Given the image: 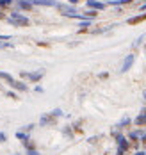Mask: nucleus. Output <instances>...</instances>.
<instances>
[{
	"label": "nucleus",
	"mask_w": 146,
	"mask_h": 155,
	"mask_svg": "<svg viewBox=\"0 0 146 155\" xmlns=\"http://www.w3.org/2000/svg\"><path fill=\"white\" fill-rule=\"evenodd\" d=\"M5 20H7V23L13 25V27H29V23H31V20H29L27 16L21 15V13H18V11H13Z\"/></svg>",
	"instance_id": "f257e3e1"
},
{
	"label": "nucleus",
	"mask_w": 146,
	"mask_h": 155,
	"mask_svg": "<svg viewBox=\"0 0 146 155\" xmlns=\"http://www.w3.org/2000/svg\"><path fill=\"white\" fill-rule=\"evenodd\" d=\"M57 9L61 11V15L63 16H68V18H77V20H86L84 16L75 9V5H70V4H59L57 5Z\"/></svg>",
	"instance_id": "f03ea898"
},
{
	"label": "nucleus",
	"mask_w": 146,
	"mask_h": 155,
	"mask_svg": "<svg viewBox=\"0 0 146 155\" xmlns=\"http://www.w3.org/2000/svg\"><path fill=\"white\" fill-rule=\"evenodd\" d=\"M20 77L21 78H27V80H31V82H39L41 78L45 77V70H37V71H21L20 73Z\"/></svg>",
	"instance_id": "7ed1b4c3"
},
{
	"label": "nucleus",
	"mask_w": 146,
	"mask_h": 155,
	"mask_svg": "<svg viewBox=\"0 0 146 155\" xmlns=\"http://www.w3.org/2000/svg\"><path fill=\"white\" fill-rule=\"evenodd\" d=\"M114 139H116V143H118V150H123L125 153L128 152V148H130V141L127 139V137H125V136H123L121 132H119V134H118V136H116Z\"/></svg>",
	"instance_id": "20e7f679"
},
{
	"label": "nucleus",
	"mask_w": 146,
	"mask_h": 155,
	"mask_svg": "<svg viewBox=\"0 0 146 155\" xmlns=\"http://www.w3.org/2000/svg\"><path fill=\"white\" fill-rule=\"evenodd\" d=\"M57 123V118L52 114V112H47L39 118V127H50V125H55Z\"/></svg>",
	"instance_id": "39448f33"
},
{
	"label": "nucleus",
	"mask_w": 146,
	"mask_h": 155,
	"mask_svg": "<svg viewBox=\"0 0 146 155\" xmlns=\"http://www.w3.org/2000/svg\"><path fill=\"white\" fill-rule=\"evenodd\" d=\"M134 62H135V55H134V54H128V55L123 59V64H121V70H119V71H121V73H127L130 68L134 66Z\"/></svg>",
	"instance_id": "423d86ee"
},
{
	"label": "nucleus",
	"mask_w": 146,
	"mask_h": 155,
	"mask_svg": "<svg viewBox=\"0 0 146 155\" xmlns=\"http://www.w3.org/2000/svg\"><path fill=\"white\" fill-rule=\"evenodd\" d=\"M86 5L89 7V9H93V11H103L107 5L103 4V2H100V0H86Z\"/></svg>",
	"instance_id": "0eeeda50"
},
{
	"label": "nucleus",
	"mask_w": 146,
	"mask_h": 155,
	"mask_svg": "<svg viewBox=\"0 0 146 155\" xmlns=\"http://www.w3.org/2000/svg\"><path fill=\"white\" fill-rule=\"evenodd\" d=\"M32 5H39V7H57L59 5V2H55V0H32Z\"/></svg>",
	"instance_id": "6e6552de"
},
{
	"label": "nucleus",
	"mask_w": 146,
	"mask_h": 155,
	"mask_svg": "<svg viewBox=\"0 0 146 155\" xmlns=\"http://www.w3.org/2000/svg\"><path fill=\"white\" fill-rule=\"evenodd\" d=\"M134 125H135V127H139V128L146 125V107L141 109V112H139V114H137V118L134 120Z\"/></svg>",
	"instance_id": "1a4fd4ad"
},
{
	"label": "nucleus",
	"mask_w": 146,
	"mask_h": 155,
	"mask_svg": "<svg viewBox=\"0 0 146 155\" xmlns=\"http://www.w3.org/2000/svg\"><path fill=\"white\" fill-rule=\"evenodd\" d=\"M18 7L21 9V11H32L34 5H32V0H16Z\"/></svg>",
	"instance_id": "9d476101"
},
{
	"label": "nucleus",
	"mask_w": 146,
	"mask_h": 155,
	"mask_svg": "<svg viewBox=\"0 0 146 155\" xmlns=\"http://www.w3.org/2000/svg\"><path fill=\"white\" fill-rule=\"evenodd\" d=\"M11 87H13V89H16V91H21V93L29 91V86H27L23 80H15V82L11 84Z\"/></svg>",
	"instance_id": "9b49d317"
},
{
	"label": "nucleus",
	"mask_w": 146,
	"mask_h": 155,
	"mask_svg": "<svg viewBox=\"0 0 146 155\" xmlns=\"http://www.w3.org/2000/svg\"><path fill=\"white\" fill-rule=\"evenodd\" d=\"M144 20H146V13H144V15H137V16L128 18V20H127V23H128V25H137V23H141V21H144Z\"/></svg>",
	"instance_id": "f8f14e48"
},
{
	"label": "nucleus",
	"mask_w": 146,
	"mask_h": 155,
	"mask_svg": "<svg viewBox=\"0 0 146 155\" xmlns=\"http://www.w3.org/2000/svg\"><path fill=\"white\" fill-rule=\"evenodd\" d=\"M105 5H114V7H118V5H125V4H132V0H107V2H103Z\"/></svg>",
	"instance_id": "ddd939ff"
},
{
	"label": "nucleus",
	"mask_w": 146,
	"mask_h": 155,
	"mask_svg": "<svg viewBox=\"0 0 146 155\" xmlns=\"http://www.w3.org/2000/svg\"><path fill=\"white\" fill-rule=\"evenodd\" d=\"M141 134H143V130H139V128H135V130H132L128 134V139L134 141V143H137V141L141 139Z\"/></svg>",
	"instance_id": "4468645a"
},
{
	"label": "nucleus",
	"mask_w": 146,
	"mask_h": 155,
	"mask_svg": "<svg viewBox=\"0 0 146 155\" xmlns=\"http://www.w3.org/2000/svg\"><path fill=\"white\" fill-rule=\"evenodd\" d=\"M0 78H2V80H5V84H7V86H11V84L15 82V77H13L11 73H7V71H0Z\"/></svg>",
	"instance_id": "2eb2a0df"
},
{
	"label": "nucleus",
	"mask_w": 146,
	"mask_h": 155,
	"mask_svg": "<svg viewBox=\"0 0 146 155\" xmlns=\"http://www.w3.org/2000/svg\"><path fill=\"white\" fill-rule=\"evenodd\" d=\"M16 139L21 141V143H25V141L31 139V134H29V132H23V130H18L16 132Z\"/></svg>",
	"instance_id": "dca6fc26"
},
{
	"label": "nucleus",
	"mask_w": 146,
	"mask_h": 155,
	"mask_svg": "<svg viewBox=\"0 0 146 155\" xmlns=\"http://www.w3.org/2000/svg\"><path fill=\"white\" fill-rule=\"evenodd\" d=\"M130 123H132V120H130L128 116H125V118H123V120H121L119 123L116 125V128H118V130H123V128H127V127H128Z\"/></svg>",
	"instance_id": "f3484780"
},
{
	"label": "nucleus",
	"mask_w": 146,
	"mask_h": 155,
	"mask_svg": "<svg viewBox=\"0 0 146 155\" xmlns=\"http://www.w3.org/2000/svg\"><path fill=\"white\" fill-rule=\"evenodd\" d=\"M84 18H86V20H93V18H96L98 16V11H93V9H87V11H86V13H84Z\"/></svg>",
	"instance_id": "a211bd4d"
},
{
	"label": "nucleus",
	"mask_w": 146,
	"mask_h": 155,
	"mask_svg": "<svg viewBox=\"0 0 146 155\" xmlns=\"http://www.w3.org/2000/svg\"><path fill=\"white\" fill-rule=\"evenodd\" d=\"M21 144H23V148H25V150H31V148H36V143H34L32 139L25 141V143H21Z\"/></svg>",
	"instance_id": "6ab92c4d"
},
{
	"label": "nucleus",
	"mask_w": 146,
	"mask_h": 155,
	"mask_svg": "<svg viewBox=\"0 0 146 155\" xmlns=\"http://www.w3.org/2000/svg\"><path fill=\"white\" fill-rule=\"evenodd\" d=\"M15 0H0V9H7Z\"/></svg>",
	"instance_id": "aec40b11"
},
{
	"label": "nucleus",
	"mask_w": 146,
	"mask_h": 155,
	"mask_svg": "<svg viewBox=\"0 0 146 155\" xmlns=\"http://www.w3.org/2000/svg\"><path fill=\"white\" fill-rule=\"evenodd\" d=\"M52 114H54V116H55V118H57V120H59V118H61V116H64V112H63V110H61V109H54V110H52Z\"/></svg>",
	"instance_id": "412c9836"
},
{
	"label": "nucleus",
	"mask_w": 146,
	"mask_h": 155,
	"mask_svg": "<svg viewBox=\"0 0 146 155\" xmlns=\"http://www.w3.org/2000/svg\"><path fill=\"white\" fill-rule=\"evenodd\" d=\"M34 127H36V125H32V123L27 125V127H23V132H29V134H31V132L34 130Z\"/></svg>",
	"instance_id": "4be33fe9"
},
{
	"label": "nucleus",
	"mask_w": 146,
	"mask_h": 155,
	"mask_svg": "<svg viewBox=\"0 0 146 155\" xmlns=\"http://www.w3.org/2000/svg\"><path fill=\"white\" fill-rule=\"evenodd\" d=\"M2 143H7V134L5 132H0V144Z\"/></svg>",
	"instance_id": "5701e85b"
},
{
	"label": "nucleus",
	"mask_w": 146,
	"mask_h": 155,
	"mask_svg": "<svg viewBox=\"0 0 146 155\" xmlns=\"http://www.w3.org/2000/svg\"><path fill=\"white\" fill-rule=\"evenodd\" d=\"M25 152H27V155H39L37 148H31V150H25Z\"/></svg>",
	"instance_id": "b1692460"
},
{
	"label": "nucleus",
	"mask_w": 146,
	"mask_h": 155,
	"mask_svg": "<svg viewBox=\"0 0 146 155\" xmlns=\"http://www.w3.org/2000/svg\"><path fill=\"white\" fill-rule=\"evenodd\" d=\"M63 134H64V136H68V137H73V132H71V128H64V130H63Z\"/></svg>",
	"instance_id": "393cba45"
},
{
	"label": "nucleus",
	"mask_w": 146,
	"mask_h": 155,
	"mask_svg": "<svg viewBox=\"0 0 146 155\" xmlns=\"http://www.w3.org/2000/svg\"><path fill=\"white\" fill-rule=\"evenodd\" d=\"M5 96H7V98H13V100H18L16 93H13V91H9V93H5Z\"/></svg>",
	"instance_id": "a878e982"
},
{
	"label": "nucleus",
	"mask_w": 146,
	"mask_h": 155,
	"mask_svg": "<svg viewBox=\"0 0 146 155\" xmlns=\"http://www.w3.org/2000/svg\"><path fill=\"white\" fill-rule=\"evenodd\" d=\"M11 39V36H7V34H0V41H9Z\"/></svg>",
	"instance_id": "bb28decb"
},
{
	"label": "nucleus",
	"mask_w": 146,
	"mask_h": 155,
	"mask_svg": "<svg viewBox=\"0 0 146 155\" xmlns=\"http://www.w3.org/2000/svg\"><path fill=\"white\" fill-rule=\"evenodd\" d=\"M143 39H144V36H141V38H137V41L134 43V47H139V45L143 43Z\"/></svg>",
	"instance_id": "cd10ccee"
},
{
	"label": "nucleus",
	"mask_w": 146,
	"mask_h": 155,
	"mask_svg": "<svg viewBox=\"0 0 146 155\" xmlns=\"http://www.w3.org/2000/svg\"><path fill=\"white\" fill-rule=\"evenodd\" d=\"M7 47H9L7 41H0V48H7Z\"/></svg>",
	"instance_id": "c85d7f7f"
},
{
	"label": "nucleus",
	"mask_w": 146,
	"mask_h": 155,
	"mask_svg": "<svg viewBox=\"0 0 146 155\" xmlns=\"http://www.w3.org/2000/svg\"><path fill=\"white\" fill-rule=\"evenodd\" d=\"M34 91H36V93H43V87H41V86H36Z\"/></svg>",
	"instance_id": "c756f323"
},
{
	"label": "nucleus",
	"mask_w": 146,
	"mask_h": 155,
	"mask_svg": "<svg viewBox=\"0 0 146 155\" xmlns=\"http://www.w3.org/2000/svg\"><path fill=\"white\" fill-rule=\"evenodd\" d=\"M70 2V5H75V4H79V2H82V0H68Z\"/></svg>",
	"instance_id": "7c9ffc66"
},
{
	"label": "nucleus",
	"mask_w": 146,
	"mask_h": 155,
	"mask_svg": "<svg viewBox=\"0 0 146 155\" xmlns=\"http://www.w3.org/2000/svg\"><path fill=\"white\" fill-rule=\"evenodd\" d=\"M134 155H146V152H143V150H139V152H135Z\"/></svg>",
	"instance_id": "2f4dec72"
},
{
	"label": "nucleus",
	"mask_w": 146,
	"mask_h": 155,
	"mask_svg": "<svg viewBox=\"0 0 146 155\" xmlns=\"http://www.w3.org/2000/svg\"><path fill=\"white\" fill-rule=\"evenodd\" d=\"M116 155H125V152H123V150H118V152H116Z\"/></svg>",
	"instance_id": "473e14b6"
},
{
	"label": "nucleus",
	"mask_w": 146,
	"mask_h": 155,
	"mask_svg": "<svg viewBox=\"0 0 146 155\" xmlns=\"http://www.w3.org/2000/svg\"><path fill=\"white\" fill-rule=\"evenodd\" d=\"M141 11H146V4L144 5H141Z\"/></svg>",
	"instance_id": "72a5a7b5"
},
{
	"label": "nucleus",
	"mask_w": 146,
	"mask_h": 155,
	"mask_svg": "<svg viewBox=\"0 0 146 155\" xmlns=\"http://www.w3.org/2000/svg\"><path fill=\"white\" fill-rule=\"evenodd\" d=\"M143 98H144V100H146V89H144V91H143Z\"/></svg>",
	"instance_id": "f704fd0d"
},
{
	"label": "nucleus",
	"mask_w": 146,
	"mask_h": 155,
	"mask_svg": "<svg viewBox=\"0 0 146 155\" xmlns=\"http://www.w3.org/2000/svg\"><path fill=\"white\" fill-rule=\"evenodd\" d=\"M144 152H146V150H144Z\"/></svg>",
	"instance_id": "c9c22d12"
},
{
	"label": "nucleus",
	"mask_w": 146,
	"mask_h": 155,
	"mask_svg": "<svg viewBox=\"0 0 146 155\" xmlns=\"http://www.w3.org/2000/svg\"><path fill=\"white\" fill-rule=\"evenodd\" d=\"M15 155H16V153H15Z\"/></svg>",
	"instance_id": "e433bc0d"
}]
</instances>
